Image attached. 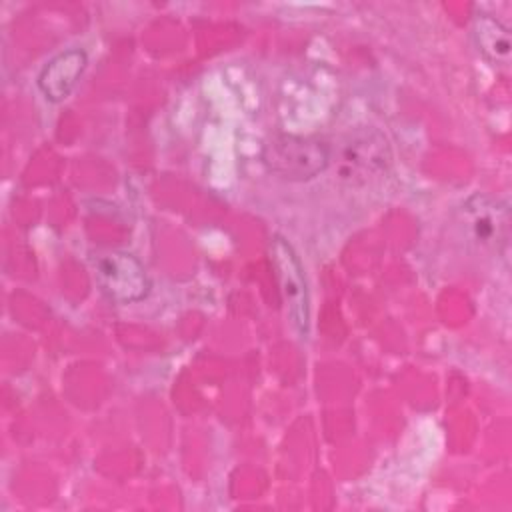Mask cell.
Instances as JSON below:
<instances>
[{"instance_id": "cell-6", "label": "cell", "mask_w": 512, "mask_h": 512, "mask_svg": "<svg viewBox=\"0 0 512 512\" xmlns=\"http://www.w3.org/2000/svg\"><path fill=\"white\" fill-rule=\"evenodd\" d=\"M86 52L70 48L54 56L38 76V88L50 102H62L74 90L78 78L86 68Z\"/></svg>"}, {"instance_id": "cell-4", "label": "cell", "mask_w": 512, "mask_h": 512, "mask_svg": "<svg viewBox=\"0 0 512 512\" xmlns=\"http://www.w3.org/2000/svg\"><path fill=\"white\" fill-rule=\"evenodd\" d=\"M272 260L280 284V294L282 302L286 304V312L290 316V322L298 330V334H308V320H310V310H308V288H306V278L302 264L290 246L288 240L282 236H276L272 240Z\"/></svg>"}, {"instance_id": "cell-2", "label": "cell", "mask_w": 512, "mask_h": 512, "mask_svg": "<svg viewBox=\"0 0 512 512\" xmlns=\"http://www.w3.org/2000/svg\"><path fill=\"white\" fill-rule=\"evenodd\" d=\"M262 162L284 180L304 182L328 168L330 148L312 136L278 134L264 144Z\"/></svg>"}, {"instance_id": "cell-5", "label": "cell", "mask_w": 512, "mask_h": 512, "mask_svg": "<svg viewBox=\"0 0 512 512\" xmlns=\"http://www.w3.org/2000/svg\"><path fill=\"white\" fill-rule=\"evenodd\" d=\"M462 224L466 234L482 248L500 250L508 240V208L486 196H472L462 206Z\"/></svg>"}, {"instance_id": "cell-1", "label": "cell", "mask_w": 512, "mask_h": 512, "mask_svg": "<svg viewBox=\"0 0 512 512\" xmlns=\"http://www.w3.org/2000/svg\"><path fill=\"white\" fill-rule=\"evenodd\" d=\"M330 162L336 166L338 180L362 186L386 174L392 164V150L378 128L360 126L338 140L334 152H330Z\"/></svg>"}, {"instance_id": "cell-3", "label": "cell", "mask_w": 512, "mask_h": 512, "mask_svg": "<svg viewBox=\"0 0 512 512\" xmlns=\"http://www.w3.org/2000/svg\"><path fill=\"white\" fill-rule=\"evenodd\" d=\"M96 276L108 298L120 304H132L146 298L150 280L142 262L130 252L110 250L96 258Z\"/></svg>"}, {"instance_id": "cell-7", "label": "cell", "mask_w": 512, "mask_h": 512, "mask_svg": "<svg viewBox=\"0 0 512 512\" xmlns=\"http://www.w3.org/2000/svg\"><path fill=\"white\" fill-rule=\"evenodd\" d=\"M472 36L486 60L492 64H508L510 60V32L490 14H478L474 18Z\"/></svg>"}]
</instances>
